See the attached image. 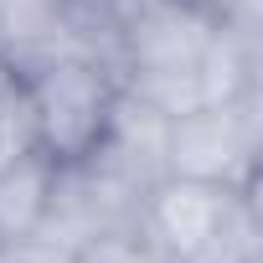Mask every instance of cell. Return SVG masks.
Masks as SVG:
<instances>
[{
  "mask_svg": "<svg viewBox=\"0 0 263 263\" xmlns=\"http://www.w3.org/2000/svg\"><path fill=\"white\" fill-rule=\"evenodd\" d=\"M165 176L258 191V88L165 119Z\"/></svg>",
  "mask_w": 263,
  "mask_h": 263,
  "instance_id": "4",
  "label": "cell"
},
{
  "mask_svg": "<svg viewBox=\"0 0 263 263\" xmlns=\"http://www.w3.org/2000/svg\"><path fill=\"white\" fill-rule=\"evenodd\" d=\"M114 72L129 98L176 119L258 88V42L191 0H135L114 31Z\"/></svg>",
  "mask_w": 263,
  "mask_h": 263,
  "instance_id": "1",
  "label": "cell"
},
{
  "mask_svg": "<svg viewBox=\"0 0 263 263\" xmlns=\"http://www.w3.org/2000/svg\"><path fill=\"white\" fill-rule=\"evenodd\" d=\"M57 6H62V16L72 21V31L114 67V31H119L124 11L135 6V0H57Z\"/></svg>",
  "mask_w": 263,
  "mask_h": 263,
  "instance_id": "6",
  "label": "cell"
},
{
  "mask_svg": "<svg viewBox=\"0 0 263 263\" xmlns=\"http://www.w3.org/2000/svg\"><path fill=\"white\" fill-rule=\"evenodd\" d=\"M42 155L36 145V124H31V103H26V88L21 78L11 72L6 83H0V171H11L21 160Z\"/></svg>",
  "mask_w": 263,
  "mask_h": 263,
  "instance_id": "5",
  "label": "cell"
},
{
  "mask_svg": "<svg viewBox=\"0 0 263 263\" xmlns=\"http://www.w3.org/2000/svg\"><path fill=\"white\" fill-rule=\"evenodd\" d=\"M78 248H62L42 232H21V237H6L0 242V263H72Z\"/></svg>",
  "mask_w": 263,
  "mask_h": 263,
  "instance_id": "8",
  "label": "cell"
},
{
  "mask_svg": "<svg viewBox=\"0 0 263 263\" xmlns=\"http://www.w3.org/2000/svg\"><path fill=\"white\" fill-rule=\"evenodd\" d=\"M6 78H11V57H6V52H0V83H6Z\"/></svg>",
  "mask_w": 263,
  "mask_h": 263,
  "instance_id": "9",
  "label": "cell"
},
{
  "mask_svg": "<svg viewBox=\"0 0 263 263\" xmlns=\"http://www.w3.org/2000/svg\"><path fill=\"white\" fill-rule=\"evenodd\" d=\"M191 6H212V11H222V0H191Z\"/></svg>",
  "mask_w": 263,
  "mask_h": 263,
  "instance_id": "10",
  "label": "cell"
},
{
  "mask_svg": "<svg viewBox=\"0 0 263 263\" xmlns=\"http://www.w3.org/2000/svg\"><path fill=\"white\" fill-rule=\"evenodd\" d=\"M26 88L31 124H36V145L52 165H78L88 160L103 140L119 108V72L103 57L88 52H47L26 57L11 67Z\"/></svg>",
  "mask_w": 263,
  "mask_h": 263,
  "instance_id": "3",
  "label": "cell"
},
{
  "mask_svg": "<svg viewBox=\"0 0 263 263\" xmlns=\"http://www.w3.org/2000/svg\"><path fill=\"white\" fill-rule=\"evenodd\" d=\"M135 232L165 263H258V196L237 186L160 176L135 217Z\"/></svg>",
  "mask_w": 263,
  "mask_h": 263,
  "instance_id": "2",
  "label": "cell"
},
{
  "mask_svg": "<svg viewBox=\"0 0 263 263\" xmlns=\"http://www.w3.org/2000/svg\"><path fill=\"white\" fill-rule=\"evenodd\" d=\"M72 263H165L135 227H119V232H98V237H88L78 253H72Z\"/></svg>",
  "mask_w": 263,
  "mask_h": 263,
  "instance_id": "7",
  "label": "cell"
}]
</instances>
